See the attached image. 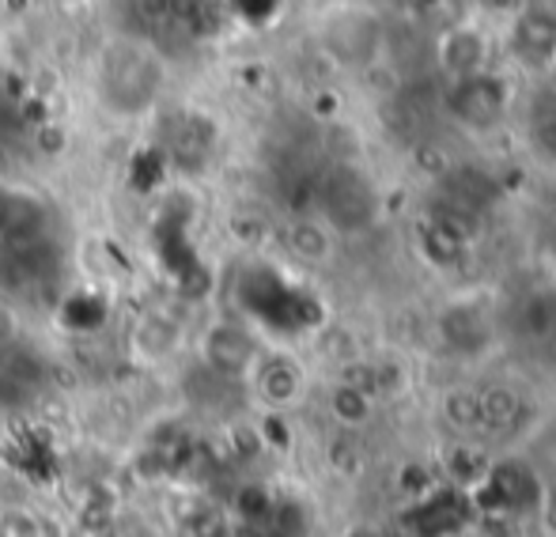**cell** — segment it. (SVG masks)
<instances>
[{"instance_id":"2","label":"cell","mask_w":556,"mask_h":537,"mask_svg":"<svg viewBox=\"0 0 556 537\" xmlns=\"http://www.w3.org/2000/svg\"><path fill=\"white\" fill-rule=\"evenodd\" d=\"M46 208L35 193L15 190V186H0V246L4 251H20V246H35L42 235Z\"/></svg>"},{"instance_id":"5","label":"cell","mask_w":556,"mask_h":537,"mask_svg":"<svg viewBox=\"0 0 556 537\" xmlns=\"http://www.w3.org/2000/svg\"><path fill=\"white\" fill-rule=\"evenodd\" d=\"M132 348L144 356L148 363L167 360L170 353L178 348V325L170 322L167 315H144L137 325H132Z\"/></svg>"},{"instance_id":"4","label":"cell","mask_w":556,"mask_h":537,"mask_svg":"<svg viewBox=\"0 0 556 537\" xmlns=\"http://www.w3.org/2000/svg\"><path fill=\"white\" fill-rule=\"evenodd\" d=\"M254 383H257V394L269 405H292L303 391L300 368H295L292 360H277V356L254 363Z\"/></svg>"},{"instance_id":"3","label":"cell","mask_w":556,"mask_h":537,"mask_svg":"<svg viewBox=\"0 0 556 537\" xmlns=\"http://www.w3.org/2000/svg\"><path fill=\"white\" fill-rule=\"evenodd\" d=\"M454 111H458L469 126L484 129V126H492V122H500V114H504V91H500V84L492 80V76L473 73L454 91Z\"/></svg>"},{"instance_id":"7","label":"cell","mask_w":556,"mask_h":537,"mask_svg":"<svg viewBox=\"0 0 556 537\" xmlns=\"http://www.w3.org/2000/svg\"><path fill=\"white\" fill-rule=\"evenodd\" d=\"M12 341H15V315H12V307L0 299V348L12 345Z\"/></svg>"},{"instance_id":"1","label":"cell","mask_w":556,"mask_h":537,"mask_svg":"<svg viewBox=\"0 0 556 537\" xmlns=\"http://www.w3.org/2000/svg\"><path fill=\"white\" fill-rule=\"evenodd\" d=\"M201 356H205L208 368L220 371V375H250L254 363L262 360L254 337L235 322L208 325L205 337H201Z\"/></svg>"},{"instance_id":"6","label":"cell","mask_w":556,"mask_h":537,"mask_svg":"<svg viewBox=\"0 0 556 537\" xmlns=\"http://www.w3.org/2000/svg\"><path fill=\"white\" fill-rule=\"evenodd\" d=\"M288 246H292L300 258L307 261H326L330 258V235L323 231V223L315 220H300L292 223V231H288Z\"/></svg>"}]
</instances>
